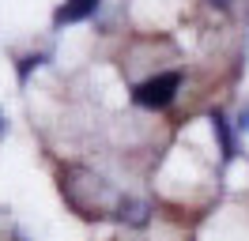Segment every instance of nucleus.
I'll return each instance as SVG.
<instances>
[{
    "label": "nucleus",
    "mask_w": 249,
    "mask_h": 241,
    "mask_svg": "<svg viewBox=\"0 0 249 241\" xmlns=\"http://www.w3.org/2000/svg\"><path fill=\"white\" fill-rule=\"evenodd\" d=\"M178 87H181V72H162V75H155V79H143L140 87L132 90V98L140 105H147V109H162V105L174 102Z\"/></svg>",
    "instance_id": "f257e3e1"
},
{
    "label": "nucleus",
    "mask_w": 249,
    "mask_h": 241,
    "mask_svg": "<svg viewBox=\"0 0 249 241\" xmlns=\"http://www.w3.org/2000/svg\"><path fill=\"white\" fill-rule=\"evenodd\" d=\"M94 8H98V0H64L57 15H53V23L64 27V23H83V19H91Z\"/></svg>",
    "instance_id": "f03ea898"
},
{
    "label": "nucleus",
    "mask_w": 249,
    "mask_h": 241,
    "mask_svg": "<svg viewBox=\"0 0 249 241\" xmlns=\"http://www.w3.org/2000/svg\"><path fill=\"white\" fill-rule=\"evenodd\" d=\"M212 128H215V136H219L223 158H234V136H231V128H227V117H223V113H212Z\"/></svg>",
    "instance_id": "7ed1b4c3"
},
{
    "label": "nucleus",
    "mask_w": 249,
    "mask_h": 241,
    "mask_svg": "<svg viewBox=\"0 0 249 241\" xmlns=\"http://www.w3.org/2000/svg\"><path fill=\"white\" fill-rule=\"evenodd\" d=\"M121 219H128V223H147V215H143V204H132V200H124L121 204Z\"/></svg>",
    "instance_id": "20e7f679"
},
{
    "label": "nucleus",
    "mask_w": 249,
    "mask_h": 241,
    "mask_svg": "<svg viewBox=\"0 0 249 241\" xmlns=\"http://www.w3.org/2000/svg\"><path fill=\"white\" fill-rule=\"evenodd\" d=\"M42 53H34V57H23V64H19V83H27V75H31V68H38L42 64Z\"/></svg>",
    "instance_id": "39448f33"
},
{
    "label": "nucleus",
    "mask_w": 249,
    "mask_h": 241,
    "mask_svg": "<svg viewBox=\"0 0 249 241\" xmlns=\"http://www.w3.org/2000/svg\"><path fill=\"white\" fill-rule=\"evenodd\" d=\"M212 4H215V8H231V0H212Z\"/></svg>",
    "instance_id": "423d86ee"
},
{
    "label": "nucleus",
    "mask_w": 249,
    "mask_h": 241,
    "mask_svg": "<svg viewBox=\"0 0 249 241\" xmlns=\"http://www.w3.org/2000/svg\"><path fill=\"white\" fill-rule=\"evenodd\" d=\"M0 132H4V120H0Z\"/></svg>",
    "instance_id": "0eeeda50"
}]
</instances>
